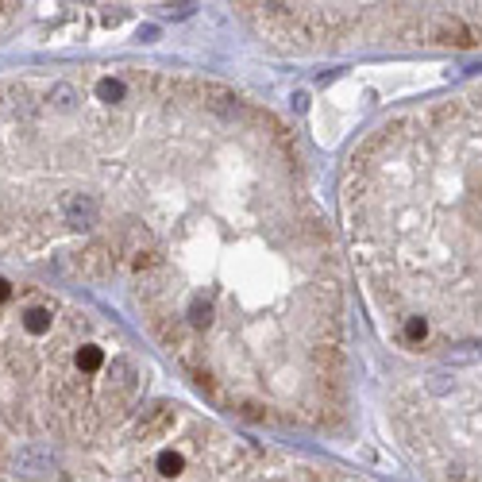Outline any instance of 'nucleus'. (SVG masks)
Masks as SVG:
<instances>
[{"label":"nucleus","mask_w":482,"mask_h":482,"mask_svg":"<svg viewBox=\"0 0 482 482\" xmlns=\"http://www.w3.org/2000/svg\"><path fill=\"white\" fill-rule=\"evenodd\" d=\"M0 235L128 297L220 405L285 428L347 409L328 216L282 120L197 78L112 70L0 89Z\"/></svg>","instance_id":"1"},{"label":"nucleus","mask_w":482,"mask_h":482,"mask_svg":"<svg viewBox=\"0 0 482 482\" xmlns=\"http://www.w3.org/2000/svg\"><path fill=\"white\" fill-rule=\"evenodd\" d=\"M344 220L397 344H482V81L397 112L351 151Z\"/></svg>","instance_id":"2"},{"label":"nucleus","mask_w":482,"mask_h":482,"mask_svg":"<svg viewBox=\"0 0 482 482\" xmlns=\"http://www.w3.org/2000/svg\"><path fill=\"white\" fill-rule=\"evenodd\" d=\"M174 405H154L139 413L128 440L93 463L85 478L93 482H355L316 463L255 447L235 440L216 424L190 421L174 440Z\"/></svg>","instance_id":"3"},{"label":"nucleus","mask_w":482,"mask_h":482,"mask_svg":"<svg viewBox=\"0 0 482 482\" xmlns=\"http://www.w3.org/2000/svg\"><path fill=\"white\" fill-rule=\"evenodd\" d=\"M282 43L301 51L355 43L482 47V4H255L243 8Z\"/></svg>","instance_id":"4"},{"label":"nucleus","mask_w":482,"mask_h":482,"mask_svg":"<svg viewBox=\"0 0 482 482\" xmlns=\"http://www.w3.org/2000/svg\"><path fill=\"white\" fill-rule=\"evenodd\" d=\"M390 416L428 482H482V363L444 366L402 386Z\"/></svg>","instance_id":"5"},{"label":"nucleus","mask_w":482,"mask_h":482,"mask_svg":"<svg viewBox=\"0 0 482 482\" xmlns=\"http://www.w3.org/2000/svg\"><path fill=\"white\" fill-rule=\"evenodd\" d=\"M12 290H16V285L8 282V278H0V305H4V301H12Z\"/></svg>","instance_id":"6"}]
</instances>
